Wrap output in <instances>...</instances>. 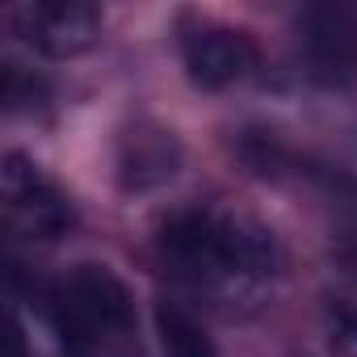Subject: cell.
<instances>
[{
    "label": "cell",
    "mask_w": 357,
    "mask_h": 357,
    "mask_svg": "<svg viewBox=\"0 0 357 357\" xmlns=\"http://www.w3.org/2000/svg\"><path fill=\"white\" fill-rule=\"evenodd\" d=\"M51 319L72 353H97L135 336V298L105 265H76L51 294Z\"/></svg>",
    "instance_id": "cell-2"
},
{
    "label": "cell",
    "mask_w": 357,
    "mask_h": 357,
    "mask_svg": "<svg viewBox=\"0 0 357 357\" xmlns=\"http://www.w3.org/2000/svg\"><path fill=\"white\" fill-rule=\"evenodd\" d=\"M22 344H26V340H22V328H17V319H13V328H9V357H26Z\"/></svg>",
    "instance_id": "cell-9"
},
{
    "label": "cell",
    "mask_w": 357,
    "mask_h": 357,
    "mask_svg": "<svg viewBox=\"0 0 357 357\" xmlns=\"http://www.w3.org/2000/svg\"><path fill=\"white\" fill-rule=\"evenodd\" d=\"M307 76L319 89L357 84V9L344 0H319L298 17Z\"/></svg>",
    "instance_id": "cell-3"
},
{
    "label": "cell",
    "mask_w": 357,
    "mask_h": 357,
    "mask_svg": "<svg viewBox=\"0 0 357 357\" xmlns=\"http://www.w3.org/2000/svg\"><path fill=\"white\" fill-rule=\"evenodd\" d=\"M181 63L198 89H227L257 63V43L223 22H198L181 30Z\"/></svg>",
    "instance_id": "cell-4"
},
{
    "label": "cell",
    "mask_w": 357,
    "mask_h": 357,
    "mask_svg": "<svg viewBox=\"0 0 357 357\" xmlns=\"http://www.w3.org/2000/svg\"><path fill=\"white\" fill-rule=\"evenodd\" d=\"M30 47L51 59H72L101 38V13L89 0H34L13 13Z\"/></svg>",
    "instance_id": "cell-5"
},
{
    "label": "cell",
    "mask_w": 357,
    "mask_h": 357,
    "mask_svg": "<svg viewBox=\"0 0 357 357\" xmlns=\"http://www.w3.org/2000/svg\"><path fill=\"white\" fill-rule=\"evenodd\" d=\"M344 265H349V269L357 273V248H349V252H344Z\"/></svg>",
    "instance_id": "cell-10"
},
{
    "label": "cell",
    "mask_w": 357,
    "mask_h": 357,
    "mask_svg": "<svg viewBox=\"0 0 357 357\" xmlns=\"http://www.w3.org/2000/svg\"><path fill=\"white\" fill-rule=\"evenodd\" d=\"M164 257L194 278H261L278 269L273 231L231 211H185L160 231Z\"/></svg>",
    "instance_id": "cell-1"
},
{
    "label": "cell",
    "mask_w": 357,
    "mask_h": 357,
    "mask_svg": "<svg viewBox=\"0 0 357 357\" xmlns=\"http://www.w3.org/2000/svg\"><path fill=\"white\" fill-rule=\"evenodd\" d=\"M155 332H160V349L164 357H219L211 332L176 303H155Z\"/></svg>",
    "instance_id": "cell-8"
},
{
    "label": "cell",
    "mask_w": 357,
    "mask_h": 357,
    "mask_svg": "<svg viewBox=\"0 0 357 357\" xmlns=\"http://www.w3.org/2000/svg\"><path fill=\"white\" fill-rule=\"evenodd\" d=\"M5 211H9V227L34 240H51L72 223L68 198L22 155L5 160Z\"/></svg>",
    "instance_id": "cell-6"
},
{
    "label": "cell",
    "mask_w": 357,
    "mask_h": 357,
    "mask_svg": "<svg viewBox=\"0 0 357 357\" xmlns=\"http://www.w3.org/2000/svg\"><path fill=\"white\" fill-rule=\"evenodd\" d=\"M172 168H176V143H172V135H164V130L135 135L130 151L122 155V185L147 190V185L164 181V176H172Z\"/></svg>",
    "instance_id": "cell-7"
}]
</instances>
